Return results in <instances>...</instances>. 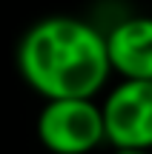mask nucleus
<instances>
[{
    "label": "nucleus",
    "instance_id": "1",
    "mask_svg": "<svg viewBox=\"0 0 152 154\" xmlns=\"http://www.w3.org/2000/svg\"><path fill=\"white\" fill-rule=\"evenodd\" d=\"M17 72L43 100L98 97L112 77L103 32L69 14L26 29L17 43Z\"/></svg>",
    "mask_w": 152,
    "mask_h": 154
},
{
    "label": "nucleus",
    "instance_id": "2",
    "mask_svg": "<svg viewBox=\"0 0 152 154\" xmlns=\"http://www.w3.org/2000/svg\"><path fill=\"white\" fill-rule=\"evenodd\" d=\"M34 131L40 146L52 154H92L106 143L101 103L95 97L46 100Z\"/></svg>",
    "mask_w": 152,
    "mask_h": 154
},
{
    "label": "nucleus",
    "instance_id": "3",
    "mask_svg": "<svg viewBox=\"0 0 152 154\" xmlns=\"http://www.w3.org/2000/svg\"><path fill=\"white\" fill-rule=\"evenodd\" d=\"M112 149H152V80H118L101 100Z\"/></svg>",
    "mask_w": 152,
    "mask_h": 154
},
{
    "label": "nucleus",
    "instance_id": "4",
    "mask_svg": "<svg viewBox=\"0 0 152 154\" xmlns=\"http://www.w3.org/2000/svg\"><path fill=\"white\" fill-rule=\"evenodd\" d=\"M106 40V57L112 74L121 80H152V17L132 14L118 20Z\"/></svg>",
    "mask_w": 152,
    "mask_h": 154
},
{
    "label": "nucleus",
    "instance_id": "5",
    "mask_svg": "<svg viewBox=\"0 0 152 154\" xmlns=\"http://www.w3.org/2000/svg\"><path fill=\"white\" fill-rule=\"evenodd\" d=\"M112 154H152V149H112Z\"/></svg>",
    "mask_w": 152,
    "mask_h": 154
}]
</instances>
